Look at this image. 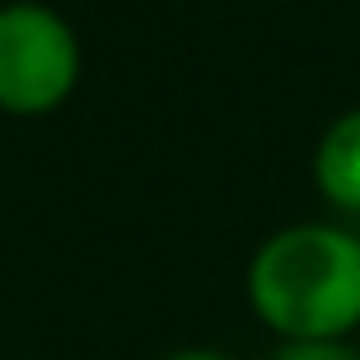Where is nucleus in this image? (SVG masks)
<instances>
[{
    "label": "nucleus",
    "instance_id": "f257e3e1",
    "mask_svg": "<svg viewBox=\"0 0 360 360\" xmlns=\"http://www.w3.org/2000/svg\"><path fill=\"white\" fill-rule=\"evenodd\" d=\"M247 301L281 340H345L360 326V237L330 222L271 232L247 266Z\"/></svg>",
    "mask_w": 360,
    "mask_h": 360
},
{
    "label": "nucleus",
    "instance_id": "f03ea898",
    "mask_svg": "<svg viewBox=\"0 0 360 360\" xmlns=\"http://www.w3.org/2000/svg\"><path fill=\"white\" fill-rule=\"evenodd\" d=\"M79 84L75 25L35 0L0 6V109L35 119L60 109Z\"/></svg>",
    "mask_w": 360,
    "mask_h": 360
},
{
    "label": "nucleus",
    "instance_id": "7ed1b4c3",
    "mask_svg": "<svg viewBox=\"0 0 360 360\" xmlns=\"http://www.w3.org/2000/svg\"><path fill=\"white\" fill-rule=\"evenodd\" d=\"M311 173H316V188L330 207L340 212H360V104L345 109L316 143V158H311Z\"/></svg>",
    "mask_w": 360,
    "mask_h": 360
},
{
    "label": "nucleus",
    "instance_id": "20e7f679",
    "mask_svg": "<svg viewBox=\"0 0 360 360\" xmlns=\"http://www.w3.org/2000/svg\"><path fill=\"white\" fill-rule=\"evenodd\" d=\"M271 360H360L350 340H281Z\"/></svg>",
    "mask_w": 360,
    "mask_h": 360
},
{
    "label": "nucleus",
    "instance_id": "39448f33",
    "mask_svg": "<svg viewBox=\"0 0 360 360\" xmlns=\"http://www.w3.org/2000/svg\"><path fill=\"white\" fill-rule=\"evenodd\" d=\"M163 360H232V355H222L212 345H188V350H168Z\"/></svg>",
    "mask_w": 360,
    "mask_h": 360
}]
</instances>
